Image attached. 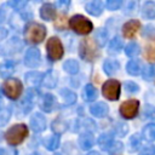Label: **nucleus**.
Returning <instances> with one entry per match:
<instances>
[{"instance_id":"obj_15","label":"nucleus","mask_w":155,"mask_h":155,"mask_svg":"<svg viewBox=\"0 0 155 155\" xmlns=\"http://www.w3.org/2000/svg\"><path fill=\"white\" fill-rule=\"evenodd\" d=\"M56 16V7L53 4L46 2L40 8V17L45 21H52Z\"/></svg>"},{"instance_id":"obj_2","label":"nucleus","mask_w":155,"mask_h":155,"mask_svg":"<svg viewBox=\"0 0 155 155\" xmlns=\"http://www.w3.org/2000/svg\"><path fill=\"white\" fill-rule=\"evenodd\" d=\"M79 53L80 57L84 58L87 62H93L98 58L99 56V48H98V44L94 41V39L87 38L84 39L80 42V47H79Z\"/></svg>"},{"instance_id":"obj_36","label":"nucleus","mask_w":155,"mask_h":155,"mask_svg":"<svg viewBox=\"0 0 155 155\" xmlns=\"http://www.w3.org/2000/svg\"><path fill=\"white\" fill-rule=\"evenodd\" d=\"M142 74L144 80H151L155 78V68L153 65H148L142 70Z\"/></svg>"},{"instance_id":"obj_25","label":"nucleus","mask_w":155,"mask_h":155,"mask_svg":"<svg viewBox=\"0 0 155 155\" xmlns=\"http://www.w3.org/2000/svg\"><path fill=\"white\" fill-rule=\"evenodd\" d=\"M63 69H64L68 74L75 75V74L79 71L80 65H79L78 61H75V59H68V61H65V62L63 63Z\"/></svg>"},{"instance_id":"obj_45","label":"nucleus","mask_w":155,"mask_h":155,"mask_svg":"<svg viewBox=\"0 0 155 155\" xmlns=\"http://www.w3.org/2000/svg\"><path fill=\"white\" fill-rule=\"evenodd\" d=\"M115 132L119 134V136H124V134H126V132H127V125H125V124H121V125H119V126H116L115 127Z\"/></svg>"},{"instance_id":"obj_20","label":"nucleus","mask_w":155,"mask_h":155,"mask_svg":"<svg viewBox=\"0 0 155 155\" xmlns=\"http://www.w3.org/2000/svg\"><path fill=\"white\" fill-rule=\"evenodd\" d=\"M142 16L147 19H154L155 18V2L153 1H147L143 4L140 8Z\"/></svg>"},{"instance_id":"obj_26","label":"nucleus","mask_w":155,"mask_h":155,"mask_svg":"<svg viewBox=\"0 0 155 155\" xmlns=\"http://www.w3.org/2000/svg\"><path fill=\"white\" fill-rule=\"evenodd\" d=\"M57 84V78L56 74L52 70H48L46 74H44V79H42V85L47 88H53Z\"/></svg>"},{"instance_id":"obj_39","label":"nucleus","mask_w":155,"mask_h":155,"mask_svg":"<svg viewBox=\"0 0 155 155\" xmlns=\"http://www.w3.org/2000/svg\"><path fill=\"white\" fill-rule=\"evenodd\" d=\"M125 90L128 92V93H136L139 91V87L136 82L133 81H126L125 82Z\"/></svg>"},{"instance_id":"obj_29","label":"nucleus","mask_w":155,"mask_h":155,"mask_svg":"<svg viewBox=\"0 0 155 155\" xmlns=\"http://www.w3.org/2000/svg\"><path fill=\"white\" fill-rule=\"evenodd\" d=\"M139 52H140V47H139V45H138L137 42H134V41L128 42V44L126 45V47H125V53H126L128 57H131V58L138 56Z\"/></svg>"},{"instance_id":"obj_7","label":"nucleus","mask_w":155,"mask_h":155,"mask_svg":"<svg viewBox=\"0 0 155 155\" xmlns=\"http://www.w3.org/2000/svg\"><path fill=\"white\" fill-rule=\"evenodd\" d=\"M46 50H47V54H48L50 59H52V61H58L64 54L63 44L61 42V40L57 36H52L47 40Z\"/></svg>"},{"instance_id":"obj_27","label":"nucleus","mask_w":155,"mask_h":155,"mask_svg":"<svg viewBox=\"0 0 155 155\" xmlns=\"http://www.w3.org/2000/svg\"><path fill=\"white\" fill-rule=\"evenodd\" d=\"M97 94H98V92H97V90H96V87L93 85L88 84V85H86L84 87V98H85L86 102L94 101L97 98Z\"/></svg>"},{"instance_id":"obj_46","label":"nucleus","mask_w":155,"mask_h":155,"mask_svg":"<svg viewBox=\"0 0 155 155\" xmlns=\"http://www.w3.org/2000/svg\"><path fill=\"white\" fill-rule=\"evenodd\" d=\"M7 4L6 5H2L1 7H0V23H2L4 21H5V18H6V15H7Z\"/></svg>"},{"instance_id":"obj_14","label":"nucleus","mask_w":155,"mask_h":155,"mask_svg":"<svg viewBox=\"0 0 155 155\" xmlns=\"http://www.w3.org/2000/svg\"><path fill=\"white\" fill-rule=\"evenodd\" d=\"M108 111H109V108L105 103L103 102H98V103H94L90 107V113L96 116V117H104L108 115Z\"/></svg>"},{"instance_id":"obj_47","label":"nucleus","mask_w":155,"mask_h":155,"mask_svg":"<svg viewBox=\"0 0 155 155\" xmlns=\"http://www.w3.org/2000/svg\"><path fill=\"white\" fill-rule=\"evenodd\" d=\"M6 36H7V30L5 28H1L0 27V44L6 39Z\"/></svg>"},{"instance_id":"obj_3","label":"nucleus","mask_w":155,"mask_h":155,"mask_svg":"<svg viewBox=\"0 0 155 155\" xmlns=\"http://www.w3.org/2000/svg\"><path fill=\"white\" fill-rule=\"evenodd\" d=\"M28 136V127L24 124H17L11 126L5 132V139L10 145L21 144Z\"/></svg>"},{"instance_id":"obj_16","label":"nucleus","mask_w":155,"mask_h":155,"mask_svg":"<svg viewBox=\"0 0 155 155\" xmlns=\"http://www.w3.org/2000/svg\"><path fill=\"white\" fill-rule=\"evenodd\" d=\"M103 7H104V5L101 0H92L86 4L85 10L87 11V13H90L92 16H99L103 12Z\"/></svg>"},{"instance_id":"obj_34","label":"nucleus","mask_w":155,"mask_h":155,"mask_svg":"<svg viewBox=\"0 0 155 155\" xmlns=\"http://www.w3.org/2000/svg\"><path fill=\"white\" fill-rule=\"evenodd\" d=\"M128 144H130V150H131V151L137 150V149L140 147V136H139V134H133V136H131V138H130V140H128Z\"/></svg>"},{"instance_id":"obj_10","label":"nucleus","mask_w":155,"mask_h":155,"mask_svg":"<svg viewBox=\"0 0 155 155\" xmlns=\"http://www.w3.org/2000/svg\"><path fill=\"white\" fill-rule=\"evenodd\" d=\"M139 29H140V22L137 19H131L122 25V35L127 39H132L136 36Z\"/></svg>"},{"instance_id":"obj_43","label":"nucleus","mask_w":155,"mask_h":155,"mask_svg":"<svg viewBox=\"0 0 155 155\" xmlns=\"http://www.w3.org/2000/svg\"><path fill=\"white\" fill-rule=\"evenodd\" d=\"M7 5L12 6L13 10H22L27 5V1H10V2H7Z\"/></svg>"},{"instance_id":"obj_30","label":"nucleus","mask_w":155,"mask_h":155,"mask_svg":"<svg viewBox=\"0 0 155 155\" xmlns=\"http://www.w3.org/2000/svg\"><path fill=\"white\" fill-rule=\"evenodd\" d=\"M126 70L131 75H138V74H140V70H142L140 63L138 61H136V59H131L126 64Z\"/></svg>"},{"instance_id":"obj_49","label":"nucleus","mask_w":155,"mask_h":155,"mask_svg":"<svg viewBox=\"0 0 155 155\" xmlns=\"http://www.w3.org/2000/svg\"><path fill=\"white\" fill-rule=\"evenodd\" d=\"M31 155H39V154H38V153H34V154H31Z\"/></svg>"},{"instance_id":"obj_28","label":"nucleus","mask_w":155,"mask_h":155,"mask_svg":"<svg viewBox=\"0 0 155 155\" xmlns=\"http://www.w3.org/2000/svg\"><path fill=\"white\" fill-rule=\"evenodd\" d=\"M142 136L145 140L148 142H153L155 140V124H148L142 132Z\"/></svg>"},{"instance_id":"obj_13","label":"nucleus","mask_w":155,"mask_h":155,"mask_svg":"<svg viewBox=\"0 0 155 155\" xmlns=\"http://www.w3.org/2000/svg\"><path fill=\"white\" fill-rule=\"evenodd\" d=\"M78 142H79V145L82 150H88L94 144V137L91 132H84L79 136Z\"/></svg>"},{"instance_id":"obj_12","label":"nucleus","mask_w":155,"mask_h":155,"mask_svg":"<svg viewBox=\"0 0 155 155\" xmlns=\"http://www.w3.org/2000/svg\"><path fill=\"white\" fill-rule=\"evenodd\" d=\"M30 127L34 132H42L46 128V119L44 117V115L40 113H35L30 117Z\"/></svg>"},{"instance_id":"obj_35","label":"nucleus","mask_w":155,"mask_h":155,"mask_svg":"<svg viewBox=\"0 0 155 155\" xmlns=\"http://www.w3.org/2000/svg\"><path fill=\"white\" fill-rule=\"evenodd\" d=\"M10 117H11V111L7 108H1L0 109V127L5 126L8 122Z\"/></svg>"},{"instance_id":"obj_5","label":"nucleus","mask_w":155,"mask_h":155,"mask_svg":"<svg viewBox=\"0 0 155 155\" xmlns=\"http://www.w3.org/2000/svg\"><path fill=\"white\" fill-rule=\"evenodd\" d=\"M2 92L10 99H17L23 92V85L21 80L16 78H8L2 84Z\"/></svg>"},{"instance_id":"obj_51","label":"nucleus","mask_w":155,"mask_h":155,"mask_svg":"<svg viewBox=\"0 0 155 155\" xmlns=\"http://www.w3.org/2000/svg\"><path fill=\"white\" fill-rule=\"evenodd\" d=\"M54 155H59V154H54Z\"/></svg>"},{"instance_id":"obj_50","label":"nucleus","mask_w":155,"mask_h":155,"mask_svg":"<svg viewBox=\"0 0 155 155\" xmlns=\"http://www.w3.org/2000/svg\"><path fill=\"white\" fill-rule=\"evenodd\" d=\"M0 97H1V91H0Z\"/></svg>"},{"instance_id":"obj_31","label":"nucleus","mask_w":155,"mask_h":155,"mask_svg":"<svg viewBox=\"0 0 155 155\" xmlns=\"http://www.w3.org/2000/svg\"><path fill=\"white\" fill-rule=\"evenodd\" d=\"M145 58L149 62L155 63V39H153L145 47Z\"/></svg>"},{"instance_id":"obj_44","label":"nucleus","mask_w":155,"mask_h":155,"mask_svg":"<svg viewBox=\"0 0 155 155\" xmlns=\"http://www.w3.org/2000/svg\"><path fill=\"white\" fill-rule=\"evenodd\" d=\"M139 155H155V145H148L140 150Z\"/></svg>"},{"instance_id":"obj_8","label":"nucleus","mask_w":155,"mask_h":155,"mask_svg":"<svg viewBox=\"0 0 155 155\" xmlns=\"http://www.w3.org/2000/svg\"><path fill=\"white\" fill-rule=\"evenodd\" d=\"M139 110V102L137 99H127L121 103L119 111L124 119H133Z\"/></svg>"},{"instance_id":"obj_24","label":"nucleus","mask_w":155,"mask_h":155,"mask_svg":"<svg viewBox=\"0 0 155 155\" xmlns=\"http://www.w3.org/2000/svg\"><path fill=\"white\" fill-rule=\"evenodd\" d=\"M124 44H122V40L119 38V36H115L110 40L109 42V48H108V52L111 53V54H116L121 51Z\"/></svg>"},{"instance_id":"obj_22","label":"nucleus","mask_w":155,"mask_h":155,"mask_svg":"<svg viewBox=\"0 0 155 155\" xmlns=\"http://www.w3.org/2000/svg\"><path fill=\"white\" fill-rule=\"evenodd\" d=\"M59 93H61V96H62L63 102H64L67 105H71V104H74V103L76 102V94H75V92H73L71 90H69V88H63V90L59 91Z\"/></svg>"},{"instance_id":"obj_11","label":"nucleus","mask_w":155,"mask_h":155,"mask_svg":"<svg viewBox=\"0 0 155 155\" xmlns=\"http://www.w3.org/2000/svg\"><path fill=\"white\" fill-rule=\"evenodd\" d=\"M39 105L41 108V110H44L45 113H51L56 107H57V101H56V97L51 93H46L41 97L40 102H39Z\"/></svg>"},{"instance_id":"obj_4","label":"nucleus","mask_w":155,"mask_h":155,"mask_svg":"<svg viewBox=\"0 0 155 155\" xmlns=\"http://www.w3.org/2000/svg\"><path fill=\"white\" fill-rule=\"evenodd\" d=\"M69 25L70 28L79 35H87L88 33L92 31L93 24L90 19L81 15H75L69 19Z\"/></svg>"},{"instance_id":"obj_37","label":"nucleus","mask_w":155,"mask_h":155,"mask_svg":"<svg viewBox=\"0 0 155 155\" xmlns=\"http://www.w3.org/2000/svg\"><path fill=\"white\" fill-rule=\"evenodd\" d=\"M124 150V144L121 143V142H114L113 143V145H111V148L108 150L111 155H117V154H120L121 151Z\"/></svg>"},{"instance_id":"obj_40","label":"nucleus","mask_w":155,"mask_h":155,"mask_svg":"<svg viewBox=\"0 0 155 155\" xmlns=\"http://www.w3.org/2000/svg\"><path fill=\"white\" fill-rule=\"evenodd\" d=\"M121 4H122L121 0H108L107 4H105V6H107L108 10L115 11V10H117V8L121 6Z\"/></svg>"},{"instance_id":"obj_18","label":"nucleus","mask_w":155,"mask_h":155,"mask_svg":"<svg viewBox=\"0 0 155 155\" xmlns=\"http://www.w3.org/2000/svg\"><path fill=\"white\" fill-rule=\"evenodd\" d=\"M119 68H120V64H119V62H117L116 59H114V58L107 59V61L104 62V64H103V70H104V73H105L107 75H109V76L116 74L117 70H119Z\"/></svg>"},{"instance_id":"obj_1","label":"nucleus","mask_w":155,"mask_h":155,"mask_svg":"<svg viewBox=\"0 0 155 155\" xmlns=\"http://www.w3.org/2000/svg\"><path fill=\"white\" fill-rule=\"evenodd\" d=\"M46 36V28L38 22H30L24 28V39L27 42L36 45L40 44Z\"/></svg>"},{"instance_id":"obj_33","label":"nucleus","mask_w":155,"mask_h":155,"mask_svg":"<svg viewBox=\"0 0 155 155\" xmlns=\"http://www.w3.org/2000/svg\"><path fill=\"white\" fill-rule=\"evenodd\" d=\"M0 70H1V75L2 76H8L12 71H13V63L11 61H5L1 63L0 65Z\"/></svg>"},{"instance_id":"obj_19","label":"nucleus","mask_w":155,"mask_h":155,"mask_svg":"<svg viewBox=\"0 0 155 155\" xmlns=\"http://www.w3.org/2000/svg\"><path fill=\"white\" fill-rule=\"evenodd\" d=\"M97 142H98V145L101 147L102 150L108 151V150L111 148V145H113V143H114L115 140H114L111 133H103V134L99 136V138H98Z\"/></svg>"},{"instance_id":"obj_6","label":"nucleus","mask_w":155,"mask_h":155,"mask_svg":"<svg viewBox=\"0 0 155 155\" xmlns=\"http://www.w3.org/2000/svg\"><path fill=\"white\" fill-rule=\"evenodd\" d=\"M120 91H121V84L115 79L107 80L102 86V93L109 101H117L120 97Z\"/></svg>"},{"instance_id":"obj_42","label":"nucleus","mask_w":155,"mask_h":155,"mask_svg":"<svg viewBox=\"0 0 155 155\" xmlns=\"http://www.w3.org/2000/svg\"><path fill=\"white\" fill-rule=\"evenodd\" d=\"M82 126H84V128L85 130H88V132H91L92 133V131H96V124L91 120V119H86L85 121H84V124H82Z\"/></svg>"},{"instance_id":"obj_48","label":"nucleus","mask_w":155,"mask_h":155,"mask_svg":"<svg viewBox=\"0 0 155 155\" xmlns=\"http://www.w3.org/2000/svg\"><path fill=\"white\" fill-rule=\"evenodd\" d=\"M87 155H99V153H98V151H91V153H88Z\"/></svg>"},{"instance_id":"obj_32","label":"nucleus","mask_w":155,"mask_h":155,"mask_svg":"<svg viewBox=\"0 0 155 155\" xmlns=\"http://www.w3.org/2000/svg\"><path fill=\"white\" fill-rule=\"evenodd\" d=\"M107 39H108V33L105 31V29H98L96 33H94V41L98 44V46H103L105 45L107 42Z\"/></svg>"},{"instance_id":"obj_41","label":"nucleus","mask_w":155,"mask_h":155,"mask_svg":"<svg viewBox=\"0 0 155 155\" xmlns=\"http://www.w3.org/2000/svg\"><path fill=\"white\" fill-rule=\"evenodd\" d=\"M144 115L147 117H150L155 120V107L154 105H145L144 108Z\"/></svg>"},{"instance_id":"obj_17","label":"nucleus","mask_w":155,"mask_h":155,"mask_svg":"<svg viewBox=\"0 0 155 155\" xmlns=\"http://www.w3.org/2000/svg\"><path fill=\"white\" fill-rule=\"evenodd\" d=\"M24 78H25V81H27V84H28L29 86H38L39 84H42L44 75H42L40 71L31 70V71L25 73Z\"/></svg>"},{"instance_id":"obj_23","label":"nucleus","mask_w":155,"mask_h":155,"mask_svg":"<svg viewBox=\"0 0 155 155\" xmlns=\"http://www.w3.org/2000/svg\"><path fill=\"white\" fill-rule=\"evenodd\" d=\"M59 143H61V138H59L58 134H52V136H50L48 138H46L44 140V144H45L46 149L50 150V151L56 150L59 147Z\"/></svg>"},{"instance_id":"obj_38","label":"nucleus","mask_w":155,"mask_h":155,"mask_svg":"<svg viewBox=\"0 0 155 155\" xmlns=\"http://www.w3.org/2000/svg\"><path fill=\"white\" fill-rule=\"evenodd\" d=\"M54 27H56L58 30H62V29H64V28L67 27V23H65V15L61 13V15L57 17V19L54 21Z\"/></svg>"},{"instance_id":"obj_9","label":"nucleus","mask_w":155,"mask_h":155,"mask_svg":"<svg viewBox=\"0 0 155 155\" xmlns=\"http://www.w3.org/2000/svg\"><path fill=\"white\" fill-rule=\"evenodd\" d=\"M40 59H41V54L39 48L36 47H31L25 52L24 56V64L29 68H36L40 64Z\"/></svg>"},{"instance_id":"obj_21","label":"nucleus","mask_w":155,"mask_h":155,"mask_svg":"<svg viewBox=\"0 0 155 155\" xmlns=\"http://www.w3.org/2000/svg\"><path fill=\"white\" fill-rule=\"evenodd\" d=\"M68 130V122L61 117L56 119L53 122H52V131L54 132V134H62L63 132H65Z\"/></svg>"}]
</instances>
